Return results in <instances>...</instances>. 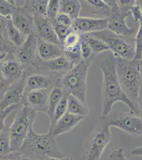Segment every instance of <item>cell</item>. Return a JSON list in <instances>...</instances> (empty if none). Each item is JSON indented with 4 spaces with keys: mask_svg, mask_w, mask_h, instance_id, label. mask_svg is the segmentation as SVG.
Listing matches in <instances>:
<instances>
[{
    "mask_svg": "<svg viewBox=\"0 0 142 160\" xmlns=\"http://www.w3.org/2000/svg\"><path fill=\"white\" fill-rule=\"evenodd\" d=\"M22 154L42 160L46 157L63 158L55 139L49 130L46 133H38L31 128L22 145Z\"/></svg>",
    "mask_w": 142,
    "mask_h": 160,
    "instance_id": "obj_2",
    "label": "cell"
},
{
    "mask_svg": "<svg viewBox=\"0 0 142 160\" xmlns=\"http://www.w3.org/2000/svg\"><path fill=\"white\" fill-rule=\"evenodd\" d=\"M85 117L66 113L62 118L50 126L49 130L54 139L62 135L72 131L74 128L85 120Z\"/></svg>",
    "mask_w": 142,
    "mask_h": 160,
    "instance_id": "obj_11",
    "label": "cell"
},
{
    "mask_svg": "<svg viewBox=\"0 0 142 160\" xmlns=\"http://www.w3.org/2000/svg\"><path fill=\"white\" fill-rule=\"evenodd\" d=\"M109 158L111 160H126L122 148H119L112 151L109 155Z\"/></svg>",
    "mask_w": 142,
    "mask_h": 160,
    "instance_id": "obj_40",
    "label": "cell"
},
{
    "mask_svg": "<svg viewBox=\"0 0 142 160\" xmlns=\"http://www.w3.org/2000/svg\"><path fill=\"white\" fill-rule=\"evenodd\" d=\"M2 71L6 77H11L18 74L20 71V68L16 62H6L3 65Z\"/></svg>",
    "mask_w": 142,
    "mask_h": 160,
    "instance_id": "obj_34",
    "label": "cell"
},
{
    "mask_svg": "<svg viewBox=\"0 0 142 160\" xmlns=\"http://www.w3.org/2000/svg\"><path fill=\"white\" fill-rule=\"evenodd\" d=\"M15 7V1L0 0V16L5 17L10 16Z\"/></svg>",
    "mask_w": 142,
    "mask_h": 160,
    "instance_id": "obj_35",
    "label": "cell"
},
{
    "mask_svg": "<svg viewBox=\"0 0 142 160\" xmlns=\"http://www.w3.org/2000/svg\"><path fill=\"white\" fill-rule=\"evenodd\" d=\"M34 109L27 105L22 108L9 128L11 152H20L22 145L28 134L36 116Z\"/></svg>",
    "mask_w": 142,
    "mask_h": 160,
    "instance_id": "obj_4",
    "label": "cell"
},
{
    "mask_svg": "<svg viewBox=\"0 0 142 160\" xmlns=\"http://www.w3.org/2000/svg\"><path fill=\"white\" fill-rule=\"evenodd\" d=\"M81 38V53L82 60L91 66L97 54L94 52L86 41L85 34L80 35Z\"/></svg>",
    "mask_w": 142,
    "mask_h": 160,
    "instance_id": "obj_24",
    "label": "cell"
},
{
    "mask_svg": "<svg viewBox=\"0 0 142 160\" xmlns=\"http://www.w3.org/2000/svg\"><path fill=\"white\" fill-rule=\"evenodd\" d=\"M116 1L119 7L128 10L136 3V1L135 0H119Z\"/></svg>",
    "mask_w": 142,
    "mask_h": 160,
    "instance_id": "obj_42",
    "label": "cell"
},
{
    "mask_svg": "<svg viewBox=\"0 0 142 160\" xmlns=\"http://www.w3.org/2000/svg\"></svg>",
    "mask_w": 142,
    "mask_h": 160,
    "instance_id": "obj_57",
    "label": "cell"
},
{
    "mask_svg": "<svg viewBox=\"0 0 142 160\" xmlns=\"http://www.w3.org/2000/svg\"><path fill=\"white\" fill-rule=\"evenodd\" d=\"M52 24L58 41L61 44H63L68 35L74 31L72 26H65L57 24L56 22Z\"/></svg>",
    "mask_w": 142,
    "mask_h": 160,
    "instance_id": "obj_30",
    "label": "cell"
},
{
    "mask_svg": "<svg viewBox=\"0 0 142 160\" xmlns=\"http://www.w3.org/2000/svg\"><path fill=\"white\" fill-rule=\"evenodd\" d=\"M7 29L9 38L13 43L17 46H21L24 43L25 40H24V35L15 28L11 19L7 20Z\"/></svg>",
    "mask_w": 142,
    "mask_h": 160,
    "instance_id": "obj_27",
    "label": "cell"
},
{
    "mask_svg": "<svg viewBox=\"0 0 142 160\" xmlns=\"http://www.w3.org/2000/svg\"><path fill=\"white\" fill-rule=\"evenodd\" d=\"M11 152L9 129L6 128L0 132V160H4Z\"/></svg>",
    "mask_w": 142,
    "mask_h": 160,
    "instance_id": "obj_26",
    "label": "cell"
},
{
    "mask_svg": "<svg viewBox=\"0 0 142 160\" xmlns=\"http://www.w3.org/2000/svg\"><path fill=\"white\" fill-rule=\"evenodd\" d=\"M137 3L139 6V7L140 8V11L142 13V0H139V1H136Z\"/></svg>",
    "mask_w": 142,
    "mask_h": 160,
    "instance_id": "obj_48",
    "label": "cell"
},
{
    "mask_svg": "<svg viewBox=\"0 0 142 160\" xmlns=\"http://www.w3.org/2000/svg\"><path fill=\"white\" fill-rule=\"evenodd\" d=\"M107 3L110 6L109 15L107 18L108 29L113 33L129 38H134L135 29L128 26L126 19L130 16V10L119 7L116 1L108 0Z\"/></svg>",
    "mask_w": 142,
    "mask_h": 160,
    "instance_id": "obj_9",
    "label": "cell"
},
{
    "mask_svg": "<svg viewBox=\"0 0 142 160\" xmlns=\"http://www.w3.org/2000/svg\"><path fill=\"white\" fill-rule=\"evenodd\" d=\"M86 41L95 54L110 51V49L107 44L100 38L94 37L91 34H85Z\"/></svg>",
    "mask_w": 142,
    "mask_h": 160,
    "instance_id": "obj_25",
    "label": "cell"
},
{
    "mask_svg": "<svg viewBox=\"0 0 142 160\" xmlns=\"http://www.w3.org/2000/svg\"><path fill=\"white\" fill-rule=\"evenodd\" d=\"M37 41L33 34L28 36L18 52V57L23 63L35 65L37 55Z\"/></svg>",
    "mask_w": 142,
    "mask_h": 160,
    "instance_id": "obj_12",
    "label": "cell"
},
{
    "mask_svg": "<svg viewBox=\"0 0 142 160\" xmlns=\"http://www.w3.org/2000/svg\"><path fill=\"white\" fill-rule=\"evenodd\" d=\"M126 160H130V159H128V158H126Z\"/></svg>",
    "mask_w": 142,
    "mask_h": 160,
    "instance_id": "obj_55",
    "label": "cell"
},
{
    "mask_svg": "<svg viewBox=\"0 0 142 160\" xmlns=\"http://www.w3.org/2000/svg\"><path fill=\"white\" fill-rule=\"evenodd\" d=\"M140 68H141V71H142V62H140Z\"/></svg>",
    "mask_w": 142,
    "mask_h": 160,
    "instance_id": "obj_53",
    "label": "cell"
},
{
    "mask_svg": "<svg viewBox=\"0 0 142 160\" xmlns=\"http://www.w3.org/2000/svg\"><path fill=\"white\" fill-rule=\"evenodd\" d=\"M81 3L85 6H90L93 8L94 11L93 13L98 15H104L106 18H107L110 12V6L106 1L103 0H85L80 1Z\"/></svg>",
    "mask_w": 142,
    "mask_h": 160,
    "instance_id": "obj_19",
    "label": "cell"
},
{
    "mask_svg": "<svg viewBox=\"0 0 142 160\" xmlns=\"http://www.w3.org/2000/svg\"><path fill=\"white\" fill-rule=\"evenodd\" d=\"M3 31V24H2L1 20L0 19V34Z\"/></svg>",
    "mask_w": 142,
    "mask_h": 160,
    "instance_id": "obj_49",
    "label": "cell"
},
{
    "mask_svg": "<svg viewBox=\"0 0 142 160\" xmlns=\"http://www.w3.org/2000/svg\"><path fill=\"white\" fill-rule=\"evenodd\" d=\"M81 41L80 35L73 31L67 37L64 42L63 43V47H69V46H74L75 44L79 43Z\"/></svg>",
    "mask_w": 142,
    "mask_h": 160,
    "instance_id": "obj_37",
    "label": "cell"
},
{
    "mask_svg": "<svg viewBox=\"0 0 142 160\" xmlns=\"http://www.w3.org/2000/svg\"><path fill=\"white\" fill-rule=\"evenodd\" d=\"M107 18L79 17L72 22V28L76 32L81 34L91 33L108 29Z\"/></svg>",
    "mask_w": 142,
    "mask_h": 160,
    "instance_id": "obj_10",
    "label": "cell"
},
{
    "mask_svg": "<svg viewBox=\"0 0 142 160\" xmlns=\"http://www.w3.org/2000/svg\"><path fill=\"white\" fill-rule=\"evenodd\" d=\"M72 159L68 157L63 158H55V157H46L42 160H72Z\"/></svg>",
    "mask_w": 142,
    "mask_h": 160,
    "instance_id": "obj_44",
    "label": "cell"
},
{
    "mask_svg": "<svg viewBox=\"0 0 142 160\" xmlns=\"http://www.w3.org/2000/svg\"><path fill=\"white\" fill-rule=\"evenodd\" d=\"M90 34L104 41L115 56L119 57L127 60H134L135 58L134 38L117 34L108 29Z\"/></svg>",
    "mask_w": 142,
    "mask_h": 160,
    "instance_id": "obj_7",
    "label": "cell"
},
{
    "mask_svg": "<svg viewBox=\"0 0 142 160\" xmlns=\"http://www.w3.org/2000/svg\"><path fill=\"white\" fill-rule=\"evenodd\" d=\"M15 160V159H12V158H6V159H4V160Z\"/></svg>",
    "mask_w": 142,
    "mask_h": 160,
    "instance_id": "obj_51",
    "label": "cell"
},
{
    "mask_svg": "<svg viewBox=\"0 0 142 160\" xmlns=\"http://www.w3.org/2000/svg\"><path fill=\"white\" fill-rule=\"evenodd\" d=\"M100 120L110 127L117 128L128 135L142 136V118L130 112L112 111L106 117L100 118Z\"/></svg>",
    "mask_w": 142,
    "mask_h": 160,
    "instance_id": "obj_8",
    "label": "cell"
},
{
    "mask_svg": "<svg viewBox=\"0 0 142 160\" xmlns=\"http://www.w3.org/2000/svg\"><path fill=\"white\" fill-rule=\"evenodd\" d=\"M59 0H50L47 6L46 16L50 22L54 24L59 13Z\"/></svg>",
    "mask_w": 142,
    "mask_h": 160,
    "instance_id": "obj_31",
    "label": "cell"
},
{
    "mask_svg": "<svg viewBox=\"0 0 142 160\" xmlns=\"http://www.w3.org/2000/svg\"><path fill=\"white\" fill-rule=\"evenodd\" d=\"M63 90L61 86L55 87L50 91L49 96L48 108L47 114L51 119L56 106L63 98Z\"/></svg>",
    "mask_w": 142,
    "mask_h": 160,
    "instance_id": "obj_20",
    "label": "cell"
},
{
    "mask_svg": "<svg viewBox=\"0 0 142 160\" xmlns=\"http://www.w3.org/2000/svg\"><path fill=\"white\" fill-rule=\"evenodd\" d=\"M63 52L65 57L70 60L73 65L79 64L82 61L81 53V41L74 46L63 47Z\"/></svg>",
    "mask_w": 142,
    "mask_h": 160,
    "instance_id": "obj_22",
    "label": "cell"
},
{
    "mask_svg": "<svg viewBox=\"0 0 142 160\" xmlns=\"http://www.w3.org/2000/svg\"><path fill=\"white\" fill-rule=\"evenodd\" d=\"M135 40V60L140 61L142 58V22L140 23L139 31L134 37Z\"/></svg>",
    "mask_w": 142,
    "mask_h": 160,
    "instance_id": "obj_32",
    "label": "cell"
},
{
    "mask_svg": "<svg viewBox=\"0 0 142 160\" xmlns=\"http://www.w3.org/2000/svg\"><path fill=\"white\" fill-rule=\"evenodd\" d=\"M131 153L136 157H142V146L131 149Z\"/></svg>",
    "mask_w": 142,
    "mask_h": 160,
    "instance_id": "obj_43",
    "label": "cell"
},
{
    "mask_svg": "<svg viewBox=\"0 0 142 160\" xmlns=\"http://www.w3.org/2000/svg\"><path fill=\"white\" fill-rule=\"evenodd\" d=\"M20 160H40L38 158H34L33 157H29V156H26L24 155L21 154V156L20 158Z\"/></svg>",
    "mask_w": 142,
    "mask_h": 160,
    "instance_id": "obj_45",
    "label": "cell"
},
{
    "mask_svg": "<svg viewBox=\"0 0 142 160\" xmlns=\"http://www.w3.org/2000/svg\"><path fill=\"white\" fill-rule=\"evenodd\" d=\"M1 81H2V75L0 74V82H1Z\"/></svg>",
    "mask_w": 142,
    "mask_h": 160,
    "instance_id": "obj_52",
    "label": "cell"
},
{
    "mask_svg": "<svg viewBox=\"0 0 142 160\" xmlns=\"http://www.w3.org/2000/svg\"><path fill=\"white\" fill-rule=\"evenodd\" d=\"M112 140L110 127L100 121V125L84 142L82 160H100L107 146Z\"/></svg>",
    "mask_w": 142,
    "mask_h": 160,
    "instance_id": "obj_5",
    "label": "cell"
},
{
    "mask_svg": "<svg viewBox=\"0 0 142 160\" xmlns=\"http://www.w3.org/2000/svg\"><path fill=\"white\" fill-rule=\"evenodd\" d=\"M140 62H142V59H141V60H140Z\"/></svg>",
    "mask_w": 142,
    "mask_h": 160,
    "instance_id": "obj_56",
    "label": "cell"
},
{
    "mask_svg": "<svg viewBox=\"0 0 142 160\" xmlns=\"http://www.w3.org/2000/svg\"><path fill=\"white\" fill-rule=\"evenodd\" d=\"M1 38H2V36H1V35L0 34V39Z\"/></svg>",
    "mask_w": 142,
    "mask_h": 160,
    "instance_id": "obj_54",
    "label": "cell"
},
{
    "mask_svg": "<svg viewBox=\"0 0 142 160\" xmlns=\"http://www.w3.org/2000/svg\"><path fill=\"white\" fill-rule=\"evenodd\" d=\"M82 9V4L78 0H59V13L70 17L72 21L79 18Z\"/></svg>",
    "mask_w": 142,
    "mask_h": 160,
    "instance_id": "obj_17",
    "label": "cell"
},
{
    "mask_svg": "<svg viewBox=\"0 0 142 160\" xmlns=\"http://www.w3.org/2000/svg\"><path fill=\"white\" fill-rule=\"evenodd\" d=\"M89 112V109L86 102H83L73 95H67V113L85 118Z\"/></svg>",
    "mask_w": 142,
    "mask_h": 160,
    "instance_id": "obj_18",
    "label": "cell"
},
{
    "mask_svg": "<svg viewBox=\"0 0 142 160\" xmlns=\"http://www.w3.org/2000/svg\"><path fill=\"white\" fill-rule=\"evenodd\" d=\"M13 24L18 31L24 35L29 36L31 33L30 26L28 20L22 15H18L12 19Z\"/></svg>",
    "mask_w": 142,
    "mask_h": 160,
    "instance_id": "obj_28",
    "label": "cell"
},
{
    "mask_svg": "<svg viewBox=\"0 0 142 160\" xmlns=\"http://www.w3.org/2000/svg\"><path fill=\"white\" fill-rule=\"evenodd\" d=\"M48 0H34L30 2L31 7L37 14L42 16H46Z\"/></svg>",
    "mask_w": 142,
    "mask_h": 160,
    "instance_id": "obj_33",
    "label": "cell"
},
{
    "mask_svg": "<svg viewBox=\"0 0 142 160\" xmlns=\"http://www.w3.org/2000/svg\"><path fill=\"white\" fill-rule=\"evenodd\" d=\"M115 58L116 71L121 88L135 105L141 80L140 61L127 60L117 56Z\"/></svg>",
    "mask_w": 142,
    "mask_h": 160,
    "instance_id": "obj_3",
    "label": "cell"
},
{
    "mask_svg": "<svg viewBox=\"0 0 142 160\" xmlns=\"http://www.w3.org/2000/svg\"><path fill=\"white\" fill-rule=\"evenodd\" d=\"M3 46H2V44L0 43V53L2 52V51L3 50Z\"/></svg>",
    "mask_w": 142,
    "mask_h": 160,
    "instance_id": "obj_50",
    "label": "cell"
},
{
    "mask_svg": "<svg viewBox=\"0 0 142 160\" xmlns=\"http://www.w3.org/2000/svg\"><path fill=\"white\" fill-rule=\"evenodd\" d=\"M72 22L73 21L71 18L67 15L62 13H58L55 22L62 25L70 27L72 26Z\"/></svg>",
    "mask_w": 142,
    "mask_h": 160,
    "instance_id": "obj_38",
    "label": "cell"
},
{
    "mask_svg": "<svg viewBox=\"0 0 142 160\" xmlns=\"http://www.w3.org/2000/svg\"><path fill=\"white\" fill-rule=\"evenodd\" d=\"M28 87L31 90L45 89L48 87L50 82L47 77L40 74L33 75L28 77L26 81Z\"/></svg>",
    "mask_w": 142,
    "mask_h": 160,
    "instance_id": "obj_21",
    "label": "cell"
},
{
    "mask_svg": "<svg viewBox=\"0 0 142 160\" xmlns=\"http://www.w3.org/2000/svg\"><path fill=\"white\" fill-rule=\"evenodd\" d=\"M129 12L130 15H131L133 17L134 22H137L139 23L142 22V13L137 2L135 5L131 8Z\"/></svg>",
    "mask_w": 142,
    "mask_h": 160,
    "instance_id": "obj_39",
    "label": "cell"
},
{
    "mask_svg": "<svg viewBox=\"0 0 142 160\" xmlns=\"http://www.w3.org/2000/svg\"><path fill=\"white\" fill-rule=\"evenodd\" d=\"M49 68L54 71H66L68 72L74 66L72 62L64 56L57 57L49 61Z\"/></svg>",
    "mask_w": 142,
    "mask_h": 160,
    "instance_id": "obj_23",
    "label": "cell"
},
{
    "mask_svg": "<svg viewBox=\"0 0 142 160\" xmlns=\"http://www.w3.org/2000/svg\"><path fill=\"white\" fill-rule=\"evenodd\" d=\"M67 95L63 96L59 104L56 106L52 118L50 120V126L54 125L58 120L62 118L67 113Z\"/></svg>",
    "mask_w": 142,
    "mask_h": 160,
    "instance_id": "obj_29",
    "label": "cell"
},
{
    "mask_svg": "<svg viewBox=\"0 0 142 160\" xmlns=\"http://www.w3.org/2000/svg\"><path fill=\"white\" fill-rule=\"evenodd\" d=\"M135 106L139 111L140 117L142 118V72L141 71V80H140V87L139 89L138 96L137 98Z\"/></svg>",
    "mask_w": 142,
    "mask_h": 160,
    "instance_id": "obj_41",
    "label": "cell"
},
{
    "mask_svg": "<svg viewBox=\"0 0 142 160\" xmlns=\"http://www.w3.org/2000/svg\"><path fill=\"white\" fill-rule=\"evenodd\" d=\"M6 56H7V54L6 52H2L0 53V62H2V60L6 58Z\"/></svg>",
    "mask_w": 142,
    "mask_h": 160,
    "instance_id": "obj_47",
    "label": "cell"
},
{
    "mask_svg": "<svg viewBox=\"0 0 142 160\" xmlns=\"http://www.w3.org/2000/svg\"><path fill=\"white\" fill-rule=\"evenodd\" d=\"M63 50L57 45L45 42L40 38L37 41V53L43 60L50 61L63 56Z\"/></svg>",
    "mask_w": 142,
    "mask_h": 160,
    "instance_id": "obj_16",
    "label": "cell"
},
{
    "mask_svg": "<svg viewBox=\"0 0 142 160\" xmlns=\"http://www.w3.org/2000/svg\"><path fill=\"white\" fill-rule=\"evenodd\" d=\"M24 91V78L16 87L10 88L4 93L3 97L0 101V109L3 111L13 105H19L21 102Z\"/></svg>",
    "mask_w": 142,
    "mask_h": 160,
    "instance_id": "obj_14",
    "label": "cell"
},
{
    "mask_svg": "<svg viewBox=\"0 0 142 160\" xmlns=\"http://www.w3.org/2000/svg\"><path fill=\"white\" fill-rule=\"evenodd\" d=\"M18 105H13L9 108H7L3 111L0 109V132L3 131L6 129L5 127V121L10 113L14 111L17 107Z\"/></svg>",
    "mask_w": 142,
    "mask_h": 160,
    "instance_id": "obj_36",
    "label": "cell"
},
{
    "mask_svg": "<svg viewBox=\"0 0 142 160\" xmlns=\"http://www.w3.org/2000/svg\"><path fill=\"white\" fill-rule=\"evenodd\" d=\"M39 38L45 42L58 46L61 43L54 31L52 23L48 18L37 17L35 19Z\"/></svg>",
    "mask_w": 142,
    "mask_h": 160,
    "instance_id": "obj_13",
    "label": "cell"
},
{
    "mask_svg": "<svg viewBox=\"0 0 142 160\" xmlns=\"http://www.w3.org/2000/svg\"><path fill=\"white\" fill-rule=\"evenodd\" d=\"M4 87V82L3 81L0 82V101L2 100L3 97L4 93H2L1 91H2Z\"/></svg>",
    "mask_w": 142,
    "mask_h": 160,
    "instance_id": "obj_46",
    "label": "cell"
},
{
    "mask_svg": "<svg viewBox=\"0 0 142 160\" xmlns=\"http://www.w3.org/2000/svg\"><path fill=\"white\" fill-rule=\"evenodd\" d=\"M90 66L82 60L66 73L62 80V84L66 91L65 95H73L86 102L87 78Z\"/></svg>",
    "mask_w": 142,
    "mask_h": 160,
    "instance_id": "obj_6",
    "label": "cell"
},
{
    "mask_svg": "<svg viewBox=\"0 0 142 160\" xmlns=\"http://www.w3.org/2000/svg\"><path fill=\"white\" fill-rule=\"evenodd\" d=\"M99 67L103 73L102 112L100 118L107 116L117 102H122L130 109V112L140 116L133 102L122 91L116 71V59L112 53L101 60Z\"/></svg>",
    "mask_w": 142,
    "mask_h": 160,
    "instance_id": "obj_1",
    "label": "cell"
},
{
    "mask_svg": "<svg viewBox=\"0 0 142 160\" xmlns=\"http://www.w3.org/2000/svg\"><path fill=\"white\" fill-rule=\"evenodd\" d=\"M49 96L45 89L31 90L28 95L27 100L29 107L35 111L47 113L48 108Z\"/></svg>",
    "mask_w": 142,
    "mask_h": 160,
    "instance_id": "obj_15",
    "label": "cell"
},
{
    "mask_svg": "<svg viewBox=\"0 0 142 160\" xmlns=\"http://www.w3.org/2000/svg\"></svg>",
    "mask_w": 142,
    "mask_h": 160,
    "instance_id": "obj_58",
    "label": "cell"
}]
</instances>
